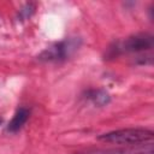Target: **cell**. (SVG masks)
Returning a JSON list of instances; mask_svg holds the SVG:
<instances>
[{
	"label": "cell",
	"instance_id": "obj_1",
	"mask_svg": "<svg viewBox=\"0 0 154 154\" xmlns=\"http://www.w3.org/2000/svg\"><path fill=\"white\" fill-rule=\"evenodd\" d=\"M154 137L152 130L143 129V128H128L120 129L116 131H111L99 136L100 141L116 143V144H141L150 142Z\"/></svg>",
	"mask_w": 154,
	"mask_h": 154
},
{
	"label": "cell",
	"instance_id": "obj_2",
	"mask_svg": "<svg viewBox=\"0 0 154 154\" xmlns=\"http://www.w3.org/2000/svg\"><path fill=\"white\" fill-rule=\"evenodd\" d=\"M77 48H78V41L76 38L64 40L46 48L38 55V59L42 61H61L69 58Z\"/></svg>",
	"mask_w": 154,
	"mask_h": 154
},
{
	"label": "cell",
	"instance_id": "obj_3",
	"mask_svg": "<svg viewBox=\"0 0 154 154\" xmlns=\"http://www.w3.org/2000/svg\"><path fill=\"white\" fill-rule=\"evenodd\" d=\"M153 48V36L149 34H136L118 43L113 49L116 53H138Z\"/></svg>",
	"mask_w": 154,
	"mask_h": 154
},
{
	"label": "cell",
	"instance_id": "obj_4",
	"mask_svg": "<svg viewBox=\"0 0 154 154\" xmlns=\"http://www.w3.org/2000/svg\"><path fill=\"white\" fill-rule=\"evenodd\" d=\"M29 114H30V111L28 108H25V107L17 108V111L14 112V114H13L8 126H7V130L10 132H16V131L20 130L23 128V125L26 123Z\"/></svg>",
	"mask_w": 154,
	"mask_h": 154
},
{
	"label": "cell",
	"instance_id": "obj_5",
	"mask_svg": "<svg viewBox=\"0 0 154 154\" xmlns=\"http://www.w3.org/2000/svg\"><path fill=\"white\" fill-rule=\"evenodd\" d=\"M88 99L93 103H95L97 106H105L111 100L109 94L106 90H103V89H94V90H90L88 93Z\"/></svg>",
	"mask_w": 154,
	"mask_h": 154
},
{
	"label": "cell",
	"instance_id": "obj_6",
	"mask_svg": "<svg viewBox=\"0 0 154 154\" xmlns=\"http://www.w3.org/2000/svg\"><path fill=\"white\" fill-rule=\"evenodd\" d=\"M1 122H2V119H1V118H0V124H1Z\"/></svg>",
	"mask_w": 154,
	"mask_h": 154
}]
</instances>
